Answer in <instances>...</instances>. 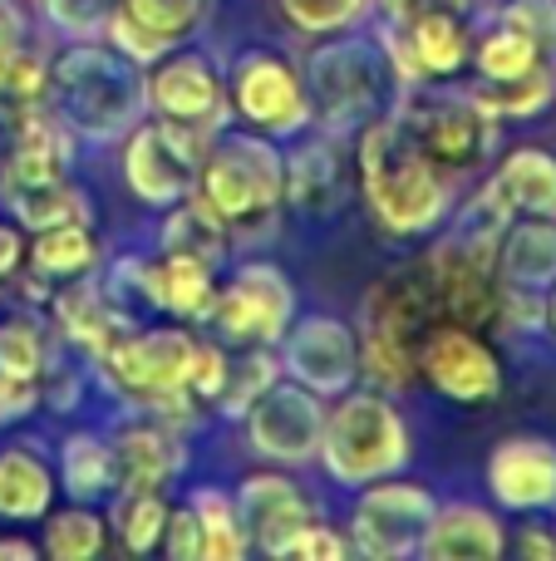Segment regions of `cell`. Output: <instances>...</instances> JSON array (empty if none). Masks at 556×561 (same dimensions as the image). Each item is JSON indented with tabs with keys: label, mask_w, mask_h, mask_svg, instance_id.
Listing matches in <instances>:
<instances>
[{
	"label": "cell",
	"mask_w": 556,
	"mask_h": 561,
	"mask_svg": "<svg viewBox=\"0 0 556 561\" xmlns=\"http://www.w3.org/2000/svg\"><path fill=\"white\" fill-rule=\"evenodd\" d=\"M143 94L148 114L167 118V124H187L197 134H222L232 124V104H227V69L217 65L207 49H167L158 65L143 69Z\"/></svg>",
	"instance_id": "14"
},
{
	"label": "cell",
	"mask_w": 556,
	"mask_h": 561,
	"mask_svg": "<svg viewBox=\"0 0 556 561\" xmlns=\"http://www.w3.org/2000/svg\"><path fill=\"white\" fill-rule=\"evenodd\" d=\"M424 561H498L508 557V523L493 503H433V517L419 542Z\"/></svg>",
	"instance_id": "22"
},
{
	"label": "cell",
	"mask_w": 556,
	"mask_h": 561,
	"mask_svg": "<svg viewBox=\"0 0 556 561\" xmlns=\"http://www.w3.org/2000/svg\"><path fill=\"white\" fill-rule=\"evenodd\" d=\"M197 517V533H202V561H242L252 552L246 542V527L236 517V503H232V488L222 483H197L193 493L183 497Z\"/></svg>",
	"instance_id": "32"
},
{
	"label": "cell",
	"mask_w": 556,
	"mask_h": 561,
	"mask_svg": "<svg viewBox=\"0 0 556 561\" xmlns=\"http://www.w3.org/2000/svg\"><path fill=\"white\" fill-rule=\"evenodd\" d=\"M0 203L30 232L55 222H89V197L69 183V173L45 178V183H0Z\"/></svg>",
	"instance_id": "31"
},
{
	"label": "cell",
	"mask_w": 556,
	"mask_h": 561,
	"mask_svg": "<svg viewBox=\"0 0 556 561\" xmlns=\"http://www.w3.org/2000/svg\"><path fill=\"white\" fill-rule=\"evenodd\" d=\"M537 65H547V59L537 55V45H532L522 30L502 25L498 15H493L488 30H473V55H468V69L473 79H483V84H498V79H518V75H532Z\"/></svg>",
	"instance_id": "35"
},
{
	"label": "cell",
	"mask_w": 556,
	"mask_h": 561,
	"mask_svg": "<svg viewBox=\"0 0 556 561\" xmlns=\"http://www.w3.org/2000/svg\"><path fill=\"white\" fill-rule=\"evenodd\" d=\"M350 173L360 183L364 213L394 242L439 237L459 207L463 183H453L429 153L409 138L399 114H380L350 138Z\"/></svg>",
	"instance_id": "1"
},
{
	"label": "cell",
	"mask_w": 556,
	"mask_h": 561,
	"mask_svg": "<svg viewBox=\"0 0 556 561\" xmlns=\"http://www.w3.org/2000/svg\"><path fill=\"white\" fill-rule=\"evenodd\" d=\"M414 454H419V444H414V428L399 409V394H384V389L360 379L345 394L325 399L315 468L340 493H355V488L380 483V478H394V473H409Z\"/></svg>",
	"instance_id": "2"
},
{
	"label": "cell",
	"mask_w": 556,
	"mask_h": 561,
	"mask_svg": "<svg viewBox=\"0 0 556 561\" xmlns=\"http://www.w3.org/2000/svg\"><path fill=\"white\" fill-rule=\"evenodd\" d=\"M55 478L74 503H108L118 493V468H114V444L99 428H74L59 444Z\"/></svg>",
	"instance_id": "28"
},
{
	"label": "cell",
	"mask_w": 556,
	"mask_h": 561,
	"mask_svg": "<svg viewBox=\"0 0 556 561\" xmlns=\"http://www.w3.org/2000/svg\"><path fill=\"white\" fill-rule=\"evenodd\" d=\"M45 104L84 144H118L138 118H148L143 69L118 55L108 39H74L49 65Z\"/></svg>",
	"instance_id": "6"
},
{
	"label": "cell",
	"mask_w": 556,
	"mask_h": 561,
	"mask_svg": "<svg viewBox=\"0 0 556 561\" xmlns=\"http://www.w3.org/2000/svg\"><path fill=\"white\" fill-rule=\"evenodd\" d=\"M114 513H108V533L124 547L128 557H153L158 542H163V523L173 497L167 493H114L108 497Z\"/></svg>",
	"instance_id": "36"
},
{
	"label": "cell",
	"mask_w": 556,
	"mask_h": 561,
	"mask_svg": "<svg viewBox=\"0 0 556 561\" xmlns=\"http://www.w3.org/2000/svg\"><path fill=\"white\" fill-rule=\"evenodd\" d=\"M419 379L459 409H488L502 394V355L483 330L433 320L419 340Z\"/></svg>",
	"instance_id": "15"
},
{
	"label": "cell",
	"mask_w": 556,
	"mask_h": 561,
	"mask_svg": "<svg viewBox=\"0 0 556 561\" xmlns=\"http://www.w3.org/2000/svg\"><path fill=\"white\" fill-rule=\"evenodd\" d=\"M207 20V0H118L104 39L138 69L158 65L167 49L187 45Z\"/></svg>",
	"instance_id": "19"
},
{
	"label": "cell",
	"mask_w": 556,
	"mask_h": 561,
	"mask_svg": "<svg viewBox=\"0 0 556 561\" xmlns=\"http://www.w3.org/2000/svg\"><path fill=\"white\" fill-rule=\"evenodd\" d=\"M508 217H556V148L547 144H518L483 173Z\"/></svg>",
	"instance_id": "26"
},
{
	"label": "cell",
	"mask_w": 556,
	"mask_h": 561,
	"mask_svg": "<svg viewBox=\"0 0 556 561\" xmlns=\"http://www.w3.org/2000/svg\"><path fill=\"white\" fill-rule=\"evenodd\" d=\"M232 503H236V517H242V527H246L252 552L276 557V561H286L296 533L321 517V507H315V497L305 493L301 478H296L291 468H271V463H262V468L236 478Z\"/></svg>",
	"instance_id": "17"
},
{
	"label": "cell",
	"mask_w": 556,
	"mask_h": 561,
	"mask_svg": "<svg viewBox=\"0 0 556 561\" xmlns=\"http://www.w3.org/2000/svg\"><path fill=\"white\" fill-rule=\"evenodd\" d=\"M118 493H167L187 473V434L153 414H128L108 434Z\"/></svg>",
	"instance_id": "20"
},
{
	"label": "cell",
	"mask_w": 556,
	"mask_h": 561,
	"mask_svg": "<svg viewBox=\"0 0 556 561\" xmlns=\"http://www.w3.org/2000/svg\"><path fill=\"white\" fill-rule=\"evenodd\" d=\"M508 552L522 561H556V523L552 513H528L508 527Z\"/></svg>",
	"instance_id": "43"
},
{
	"label": "cell",
	"mask_w": 556,
	"mask_h": 561,
	"mask_svg": "<svg viewBox=\"0 0 556 561\" xmlns=\"http://www.w3.org/2000/svg\"><path fill=\"white\" fill-rule=\"evenodd\" d=\"M433 300L424 286L419 262L390 266L380 280H370L360 300V379L384 394H404L419 385V340L433 325Z\"/></svg>",
	"instance_id": "7"
},
{
	"label": "cell",
	"mask_w": 556,
	"mask_h": 561,
	"mask_svg": "<svg viewBox=\"0 0 556 561\" xmlns=\"http://www.w3.org/2000/svg\"><path fill=\"white\" fill-rule=\"evenodd\" d=\"M49 369H55V355H49V340L39 330V320L30 316L0 320V375L20 379V385H39Z\"/></svg>",
	"instance_id": "37"
},
{
	"label": "cell",
	"mask_w": 556,
	"mask_h": 561,
	"mask_svg": "<svg viewBox=\"0 0 556 561\" xmlns=\"http://www.w3.org/2000/svg\"><path fill=\"white\" fill-rule=\"evenodd\" d=\"M158 217H163V227H158V252H187V256H197V262L227 272V262H232V237H227V227L217 222L202 197H183L177 207H167V213H158Z\"/></svg>",
	"instance_id": "30"
},
{
	"label": "cell",
	"mask_w": 556,
	"mask_h": 561,
	"mask_svg": "<svg viewBox=\"0 0 556 561\" xmlns=\"http://www.w3.org/2000/svg\"><path fill=\"white\" fill-rule=\"evenodd\" d=\"M193 197H202L212 207V217L227 227L236 247H252V237L271 232L276 217L286 207V153L276 138L252 134V128H232L212 134L202 163H197V187Z\"/></svg>",
	"instance_id": "3"
},
{
	"label": "cell",
	"mask_w": 556,
	"mask_h": 561,
	"mask_svg": "<svg viewBox=\"0 0 556 561\" xmlns=\"http://www.w3.org/2000/svg\"><path fill=\"white\" fill-rule=\"evenodd\" d=\"M193 325L173 320V325H143L124 330L108 345V355L94 359V375L108 385V394L124 399L128 414H153L163 424L193 434L202 424L207 404L193 399L187 389V369H193Z\"/></svg>",
	"instance_id": "5"
},
{
	"label": "cell",
	"mask_w": 556,
	"mask_h": 561,
	"mask_svg": "<svg viewBox=\"0 0 556 561\" xmlns=\"http://www.w3.org/2000/svg\"><path fill=\"white\" fill-rule=\"evenodd\" d=\"M493 272L502 290L547 296L556 286V217H512L493 247Z\"/></svg>",
	"instance_id": "25"
},
{
	"label": "cell",
	"mask_w": 556,
	"mask_h": 561,
	"mask_svg": "<svg viewBox=\"0 0 556 561\" xmlns=\"http://www.w3.org/2000/svg\"><path fill=\"white\" fill-rule=\"evenodd\" d=\"M124 183L148 213H167L197 187V163H202L212 138L197 134L187 124H167V118H138L124 138Z\"/></svg>",
	"instance_id": "12"
},
{
	"label": "cell",
	"mask_w": 556,
	"mask_h": 561,
	"mask_svg": "<svg viewBox=\"0 0 556 561\" xmlns=\"http://www.w3.org/2000/svg\"><path fill=\"white\" fill-rule=\"evenodd\" d=\"M552 523H556V513H552Z\"/></svg>",
	"instance_id": "50"
},
{
	"label": "cell",
	"mask_w": 556,
	"mask_h": 561,
	"mask_svg": "<svg viewBox=\"0 0 556 561\" xmlns=\"http://www.w3.org/2000/svg\"><path fill=\"white\" fill-rule=\"evenodd\" d=\"M0 557L35 561V557H39V542H30V537H0Z\"/></svg>",
	"instance_id": "49"
},
{
	"label": "cell",
	"mask_w": 556,
	"mask_h": 561,
	"mask_svg": "<svg viewBox=\"0 0 556 561\" xmlns=\"http://www.w3.org/2000/svg\"><path fill=\"white\" fill-rule=\"evenodd\" d=\"M483 488L493 507L508 517L556 513V438L547 434H508L493 444L483 463Z\"/></svg>",
	"instance_id": "18"
},
{
	"label": "cell",
	"mask_w": 556,
	"mask_h": 561,
	"mask_svg": "<svg viewBox=\"0 0 556 561\" xmlns=\"http://www.w3.org/2000/svg\"><path fill=\"white\" fill-rule=\"evenodd\" d=\"M30 256V272L49 286L59 280H74V276H89L99 262H104V242L94 237L89 222H55V227H39L35 242L25 247Z\"/></svg>",
	"instance_id": "29"
},
{
	"label": "cell",
	"mask_w": 556,
	"mask_h": 561,
	"mask_svg": "<svg viewBox=\"0 0 556 561\" xmlns=\"http://www.w3.org/2000/svg\"><path fill=\"white\" fill-rule=\"evenodd\" d=\"M433 488L419 483L409 473L380 478L350 493V513H345V542L350 557H370V561H404L419 557L424 527L433 517Z\"/></svg>",
	"instance_id": "11"
},
{
	"label": "cell",
	"mask_w": 556,
	"mask_h": 561,
	"mask_svg": "<svg viewBox=\"0 0 556 561\" xmlns=\"http://www.w3.org/2000/svg\"><path fill=\"white\" fill-rule=\"evenodd\" d=\"M45 20L69 39H104V25L118 0H39Z\"/></svg>",
	"instance_id": "41"
},
{
	"label": "cell",
	"mask_w": 556,
	"mask_h": 561,
	"mask_svg": "<svg viewBox=\"0 0 556 561\" xmlns=\"http://www.w3.org/2000/svg\"><path fill=\"white\" fill-rule=\"evenodd\" d=\"M49 306H55V325L65 330V340L89 365H94L99 355H108V345H114L124 330H134V316L108 296V286H99V280H89V276L59 280Z\"/></svg>",
	"instance_id": "24"
},
{
	"label": "cell",
	"mask_w": 556,
	"mask_h": 561,
	"mask_svg": "<svg viewBox=\"0 0 556 561\" xmlns=\"http://www.w3.org/2000/svg\"><path fill=\"white\" fill-rule=\"evenodd\" d=\"M20 262H25V242L10 222H0V276H15Z\"/></svg>",
	"instance_id": "48"
},
{
	"label": "cell",
	"mask_w": 556,
	"mask_h": 561,
	"mask_svg": "<svg viewBox=\"0 0 556 561\" xmlns=\"http://www.w3.org/2000/svg\"><path fill=\"white\" fill-rule=\"evenodd\" d=\"M281 20L305 39H325V35H340V30L355 25H370L374 15V0H276Z\"/></svg>",
	"instance_id": "39"
},
{
	"label": "cell",
	"mask_w": 556,
	"mask_h": 561,
	"mask_svg": "<svg viewBox=\"0 0 556 561\" xmlns=\"http://www.w3.org/2000/svg\"><path fill=\"white\" fill-rule=\"evenodd\" d=\"M227 104H232V124L276 138V144L311 128L305 75L281 49H266V45L242 49L232 59V69H227Z\"/></svg>",
	"instance_id": "10"
},
{
	"label": "cell",
	"mask_w": 556,
	"mask_h": 561,
	"mask_svg": "<svg viewBox=\"0 0 556 561\" xmlns=\"http://www.w3.org/2000/svg\"><path fill=\"white\" fill-rule=\"evenodd\" d=\"M345 138H331L321 128L286 138V207L301 217H335L350 193V163H345Z\"/></svg>",
	"instance_id": "21"
},
{
	"label": "cell",
	"mask_w": 556,
	"mask_h": 561,
	"mask_svg": "<svg viewBox=\"0 0 556 561\" xmlns=\"http://www.w3.org/2000/svg\"><path fill=\"white\" fill-rule=\"evenodd\" d=\"M242 424V448L256 463L271 468H315V448H321V424H325V399L315 389L296 385V379H271L262 394L246 404Z\"/></svg>",
	"instance_id": "13"
},
{
	"label": "cell",
	"mask_w": 556,
	"mask_h": 561,
	"mask_svg": "<svg viewBox=\"0 0 556 561\" xmlns=\"http://www.w3.org/2000/svg\"><path fill=\"white\" fill-rule=\"evenodd\" d=\"M227 369H232V345L217 340V335H197L193 369H187V389H193V399H202V404L212 409L217 394H222V385H227Z\"/></svg>",
	"instance_id": "42"
},
{
	"label": "cell",
	"mask_w": 556,
	"mask_h": 561,
	"mask_svg": "<svg viewBox=\"0 0 556 561\" xmlns=\"http://www.w3.org/2000/svg\"><path fill=\"white\" fill-rule=\"evenodd\" d=\"M158 552L167 561H202V533H197V517L187 503H173L167 507V523H163V542Z\"/></svg>",
	"instance_id": "45"
},
{
	"label": "cell",
	"mask_w": 556,
	"mask_h": 561,
	"mask_svg": "<svg viewBox=\"0 0 556 561\" xmlns=\"http://www.w3.org/2000/svg\"><path fill=\"white\" fill-rule=\"evenodd\" d=\"M55 493L59 478L45 448H35L30 438L0 448V517L5 523H39L55 507Z\"/></svg>",
	"instance_id": "27"
},
{
	"label": "cell",
	"mask_w": 556,
	"mask_h": 561,
	"mask_svg": "<svg viewBox=\"0 0 556 561\" xmlns=\"http://www.w3.org/2000/svg\"><path fill=\"white\" fill-rule=\"evenodd\" d=\"M301 310L296 280L266 256H242L227 262V276L217 280L212 310H207V330L227 340L232 350L242 345H271L286 335V325Z\"/></svg>",
	"instance_id": "9"
},
{
	"label": "cell",
	"mask_w": 556,
	"mask_h": 561,
	"mask_svg": "<svg viewBox=\"0 0 556 561\" xmlns=\"http://www.w3.org/2000/svg\"><path fill=\"white\" fill-rule=\"evenodd\" d=\"M276 365L286 379L315 389L321 399H335L350 385H360V335L345 316H331V310L301 316L296 310L286 335L276 340Z\"/></svg>",
	"instance_id": "16"
},
{
	"label": "cell",
	"mask_w": 556,
	"mask_h": 561,
	"mask_svg": "<svg viewBox=\"0 0 556 561\" xmlns=\"http://www.w3.org/2000/svg\"><path fill=\"white\" fill-rule=\"evenodd\" d=\"M473 94L478 104L488 108L498 124H528V118L547 114L552 99H556V65H537L532 75H518V79H498V84H483L473 79Z\"/></svg>",
	"instance_id": "33"
},
{
	"label": "cell",
	"mask_w": 556,
	"mask_h": 561,
	"mask_svg": "<svg viewBox=\"0 0 556 561\" xmlns=\"http://www.w3.org/2000/svg\"><path fill=\"white\" fill-rule=\"evenodd\" d=\"M217 280L222 272L187 252H153L143 256V276H138V300L148 310L167 320H183V325H207V310H212Z\"/></svg>",
	"instance_id": "23"
},
{
	"label": "cell",
	"mask_w": 556,
	"mask_h": 561,
	"mask_svg": "<svg viewBox=\"0 0 556 561\" xmlns=\"http://www.w3.org/2000/svg\"><path fill=\"white\" fill-rule=\"evenodd\" d=\"M394 114L409 128L414 144H419L453 183L483 178L502 144V124L459 79H419V84H404L399 99H394Z\"/></svg>",
	"instance_id": "8"
},
{
	"label": "cell",
	"mask_w": 556,
	"mask_h": 561,
	"mask_svg": "<svg viewBox=\"0 0 556 561\" xmlns=\"http://www.w3.org/2000/svg\"><path fill=\"white\" fill-rule=\"evenodd\" d=\"M493 15L502 20V25L522 30V35L537 45V55L556 65V0H502Z\"/></svg>",
	"instance_id": "40"
},
{
	"label": "cell",
	"mask_w": 556,
	"mask_h": 561,
	"mask_svg": "<svg viewBox=\"0 0 556 561\" xmlns=\"http://www.w3.org/2000/svg\"><path fill=\"white\" fill-rule=\"evenodd\" d=\"M286 557H301V561H345V557H350V542H345V527L315 517V523H305L301 533H296V542H291V552H286Z\"/></svg>",
	"instance_id": "44"
},
{
	"label": "cell",
	"mask_w": 556,
	"mask_h": 561,
	"mask_svg": "<svg viewBox=\"0 0 556 561\" xmlns=\"http://www.w3.org/2000/svg\"><path fill=\"white\" fill-rule=\"evenodd\" d=\"M45 537H39V552L55 561H94L108 547V517L94 503H74V507H49L45 517Z\"/></svg>",
	"instance_id": "34"
},
{
	"label": "cell",
	"mask_w": 556,
	"mask_h": 561,
	"mask_svg": "<svg viewBox=\"0 0 556 561\" xmlns=\"http://www.w3.org/2000/svg\"><path fill=\"white\" fill-rule=\"evenodd\" d=\"M271 379H281V365H276L271 345H242V355L232 350V369H227V385H222V394H217L212 409L236 424V419L246 414V404H252Z\"/></svg>",
	"instance_id": "38"
},
{
	"label": "cell",
	"mask_w": 556,
	"mask_h": 561,
	"mask_svg": "<svg viewBox=\"0 0 556 561\" xmlns=\"http://www.w3.org/2000/svg\"><path fill=\"white\" fill-rule=\"evenodd\" d=\"M20 55H25V20H20V10L10 0H0V84H5L10 65Z\"/></svg>",
	"instance_id": "47"
},
{
	"label": "cell",
	"mask_w": 556,
	"mask_h": 561,
	"mask_svg": "<svg viewBox=\"0 0 556 561\" xmlns=\"http://www.w3.org/2000/svg\"><path fill=\"white\" fill-rule=\"evenodd\" d=\"M301 75H305V94H311V128L345 138V144L370 118L390 114L404 89L380 35L364 25L315 39V49L301 59Z\"/></svg>",
	"instance_id": "4"
},
{
	"label": "cell",
	"mask_w": 556,
	"mask_h": 561,
	"mask_svg": "<svg viewBox=\"0 0 556 561\" xmlns=\"http://www.w3.org/2000/svg\"><path fill=\"white\" fill-rule=\"evenodd\" d=\"M433 10H449V15H473V10H478V0H374V20H390V25L433 15Z\"/></svg>",
	"instance_id": "46"
}]
</instances>
